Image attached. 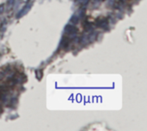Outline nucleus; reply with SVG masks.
Returning a JSON list of instances; mask_svg holds the SVG:
<instances>
[{
    "mask_svg": "<svg viewBox=\"0 0 147 131\" xmlns=\"http://www.w3.org/2000/svg\"><path fill=\"white\" fill-rule=\"evenodd\" d=\"M30 7H31V4L30 3H28V4H26L19 12H18V14L16 15V18H21L22 16H23V15H25L28 11H29V9H30Z\"/></svg>",
    "mask_w": 147,
    "mask_h": 131,
    "instance_id": "nucleus-3",
    "label": "nucleus"
},
{
    "mask_svg": "<svg viewBox=\"0 0 147 131\" xmlns=\"http://www.w3.org/2000/svg\"><path fill=\"white\" fill-rule=\"evenodd\" d=\"M84 30H85L86 32H91V31H93V29H94V27H93L92 23H91V22H89V21H87L84 22Z\"/></svg>",
    "mask_w": 147,
    "mask_h": 131,
    "instance_id": "nucleus-5",
    "label": "nucleus"
},
{
    "mask_svg": "<svg viewBox=\"0 0 147 131\" xmlns=\"http://www.w3.org/2000/svg\"><path fill=\"white\" fill-rule=\"evenodd\" d=\"M79 21H80V18H79L78 15H76V14H74V15L71 17V19H70V21H71L72 24H78V23L79 22Z\"/></svg>",
    "mask_w": 147,
    "mask_h": 131,
    "instance_id": "nucleus-6",
    "label": "nucleus"
},
{
    "mask_svg": "<svg viewBox=\"0 0 147 131\" xmlns=\"http://www.w3.org/2000/svg\"><path fill=\"white\" fill-rule=\"evenodd\" d=\"M95 24L96 27L102 29H109V21L106 17H97L95 21Z\"/></svg>",
    "mask_w": 147,
    "mask_h": 131,
    "instance_id": "nucleus-1",
    "label": "nucleus"
},
{
    "mask_svg": "<svg viewBox=\"0 0 147 131\" xmlns=\"http://www.w3.org/2000/svg\"><path fill=\"white\" fill-rule=\"evenodd\" d=\"M7 3H8V8L9 9H11L13 7L14 3H15V0H8Z\"/></svg>",
    "mask_w": 147,
    "mask_h": 131,
    "instance_id": "nucleus-8",
    "label": "nucleus"
},
{
    "mask_svg": "<svg viewBox=\"0 0 147 131\" xmlns=\"http://www.w3.org/2000/svg\"><path fill=\"white\" fill-rule=\"evenodd\" d=\"M69 45H70V38L68 36H64L60 41V45H59L60 48L66 49L69 46Z\"/></svg>",
    "mask_w": 147,
    "mask_h": 131,
    "instance_id": "nucleus-4",
    "label": "nucleus"
},
{
    "mask_svg": "<svg viewBox=\"0 0 147 131\" xmlns=\"http://www.w3.org/2000/svg\"><path fill=\"white\" fill-rule=\"evenodd\" d=\"M75 2H76V3H78V4L84 5V4H86V3L89 2V0H76Z\"/></svg>",
    "mask_w": 147,
    "mask_h": 131,
    "instance_id": "nucleus-7",
    "label": "nucleus"
},
{
    "mask_svg": "<svg viewBox=\"0 0 147 131\" xmlns=\"http://www.w3.org/2000/svg\"><path fill=\"white\" fill-rule=\"evenodd\" d=\"M65 33L66 35H68L69 38L70 37L74 38L76 34L78 33V28L71 24H68L65 27Z\"/></svg>",
    "mask_w": 147,
    "mask_h": 131,
    "instance_id": "nucleus-2",
    "label": "nucleus"
},
{
    "mask_svg": "<svg viewBox=\"0 0 147 131\" xmlns=\"http://www.w3.org/2000/svg\"><path fill=\"white\" fill-rule=\"evenodd\" d=\"M36 77L40 80L41 77H42V71L41 70H36Z\"/></svg>",
    "mask_w": 147,
    "mask_h": 131,
    "instance_id": "nucleus-9",
    "label": "nucleus"
}]
</instances>
